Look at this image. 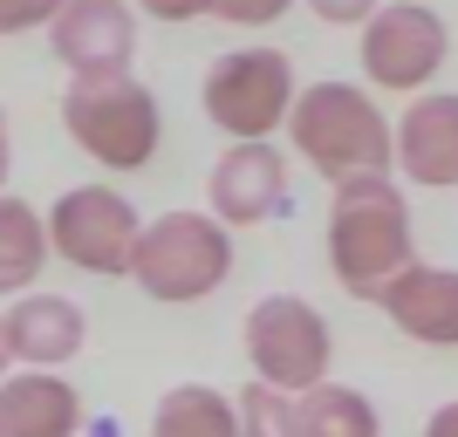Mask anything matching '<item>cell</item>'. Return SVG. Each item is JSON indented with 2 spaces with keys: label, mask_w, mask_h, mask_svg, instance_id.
I'll return each mask as SVG.
<instances>
[{
  "label": "cell",
  "mask_w": 458,
  "mask_h": 437,
  "mask_svg": "<svg viewBox=\"0 0 458 437\" xmlns=\"http://www.w3.org/2000/svg\"><path fill=\"white\" fill-rule=\"evenodd\" d=\"M62 0H0V35H28V28H48Z\"/></svg>",
  "instance_id": "19"
},
{
  "label": "cell",
  "mask_w": 458,
  "mask_h": 437,
  "mask_svg": "<svg viewBox=\"0 0 458 437\" xmlns=\"http://www.w3.org/2000/svg\"><path fill=\"white\" fill-rule=\"evenodd\" d=\"M212 21H233V28H247V21H281V0H247V7H206Z\"/></svg>",
  "instance_id": "20"
},
{
  "label": "cell",
  "mask_w": 458,
  "mask_h": 437,
  "mask_svg": "<svg viewBox=\"0 0 458 437\" xmlns=\"http://www.w3.org/2000/svg\"><path fill=\"white\" fill-rule=\"evenodd\" d=\"M48 266V232H41V212L28 198H7L0 191V294L21 301L35 294V273Z\"/></svg>",
  "instance_id": "15"
},
{
  "label": "cell",
  "mask_w": 458,
  "mask_h": 437,
  "mask_svg": "<svg viewBox=\"0 0 458 437\" xmlns=\"http://www.w3.org/2000/svg\"><path fill=\"white\" fill-rule=\"evenodd\" d=\"M41 232H48V253L69 260L76 273H131L137 253V206L116 185H76L62 191L55 206L41 212Z\"/></svg>",
  "instance_id": "7"
},
{
  "label": "cell",
  "mask_w": 458,
  "mask_h": 437,
  "mask_svg": "<svg viewBox=\"0 0 458 437\" xmlns=\"http://www.w3.org/2000/svg\"><path fill=\"white\" fill-rule=\"evenodd\" d=\"M233 273V232L212 219V212H165L137 232L131 253V281L151 294V301H206L219 294Z\"/></svg>",
  "instance_id": "3"
},
{
  "label": "cell",
  "mask_w": 458,
  "mask_h": 437,
  "mask_svg": "<svg viewBox=\"0 0 458 437\" xmlns=\"http://www.w3.org/2000/svg\"><path fill=\"white\" fill-rule=\"evenodd\" d=\"M424 437H458V403H438L431 424H424Z\"/></svg>",
  "instance_id": "22"
},
{
  "label": "cell",
  "mask_w": 458,
  "mask_h": 437,
  "mask_svg": "<svg viewBox=\"0 0 458 437\" xmlns=\"http://www.w3.org/2000/svg\"><path fill=\"white\" fill-rule=\"evenodd\" d=\"M0 322H7V356L28 362V369H62L89 342V315L69 294H21Z\"/></svg>",
  "instance_id": "12"
},
{
  "label": "cell",
  "mask_w": 458,
  "mask_h": 437,
  "mask_svg": "<svg viewBox=\"0 0 458 437\" xmlns=\"http://www.w3.org/2000/svg\"><path fill=\"white\" fill-rule=\"evenodd\" d=\"M390 164L424 191L458 185V96L452 89L418 96L403 110V123L390 130Z\"/></svg>",
  "instance_id": "11"
},
{
  "label": "cell",
  "mask_w": 458,
  "mask_h": 437,
  "mask_svg": "<svg viewBox=\"0 0 458 437\" xmlns=\"http://www.w3.org/2000/svg\"><path fill=\"white\" fill-rule=\"evenodd\" d=\"M328 322L322 307H308L301 294H267V301H253L247 315V362L253 376L281 390V397H308L315 382H328Z\"/></svg>",
  "instance_id": "6"
},
{
  "label": "cell",
  "mask_w": 458,
  "mask_h": 437,
  "mask_svg": "<svg viewBox=\"0 0 458 437\" xmlns=\"http://www.w3.org/2000/svg\"><path fill=\"white\" fill-rule=\"evenodd\" d=\"M0 191H7V110H0Z\"/></svg>",
  "instance_id": "23"
},
{
  "label": "cell",
  "mask_w": 458,
  "mask_h": 437,
  "mask_svg": "<svg viewBox=\"0 0 458 437\" xmlns=\"http://www.w3.org/2000/svg\"><path fill=\"white\" fill-rule=\"evenodd\" d=\"M7 362H14V356H7V322H0V376H7Z\"/></svg>",
  "instance_id": "24"
},
{
  "label": "cell",
  "mask_w": 458,
  "mask_h": 437,
  "mask_svg": "<svg viewBox=\"0 0 458 437\" xmlns=\"http://www.w3.org/2000/svg\"><path fill=\"white\" fill-rule=\"evenodd\" d=\"M233 424H240V437H301L294 397H281V390H267V382H247V390H240Z\"/></svg>",
  "instance_id": "18"
},
{
  "label": "cell",
  "mask_w": 458,
  "mask_h": 437,
  "mask_svg": "<svg viewBox=\"0 0 458 437\" xmlns=\"http://www.w3.org/2000/svg\"><path fill=\"white\" fill-rule=\"evenodd\" d=\"M151 437H240L233 397H219L206 382H178V390H165V403H157Z\"/></svg>",
  "instance_id": "17"
},
{
  "label": "cell",
  "mask_w": 458,
  "mask_h": 437,
  "mask_svg": "<svg viewBox=\"0 0 458 437\" xmlns=\"http://www.w3.org/2000/svg\"><path fill=\"white\" fill-rule=\"evenodd\" d=\"M48 48L69 69V82H103V76H131V48H137V21L123 0H62L48 21Z\"/></svg>",
  "instance_id": "9"
},
{
  "label": "cell",
  "mask_w": 458,
  "mask_h": 437,
  "mask_svg": "<svg viewBox=\"0 0 458 437\" xmlns=\"http://www.w3.org/2000/svg\"><path fill=\"white\" fill-rule=\"evenodd\" d=\"M287 137H294L301 164L322 172L328 185L390 178V123L356 82H308L287 110Z\"/></svg>",
  "instance_id": "2"
},
{
  "label": "cell",
  "mask_w": 458,
  "mask_h": 437,
  "mask_svg": "<svg viewBox=\"0 0 458 437\" xmlns=\"http://www.w3.org/2000/svg\"><path fill=\"white\" fill-rule=\"evenodd\" d=\"M82 431V397L76 382L28 369V376H0V437H76Z\"/></svg>",
  "instance_id": "14"
},
{
  "label": "cell",
  "mask_w": 458,
  "mask_h": 437,
  "mask_svg": "<svg viewBox=\"0 0 458 437\" xmlns=\"http://www.w3.org/2000/svg\"><path fill=\"white\" fill-rule=\"evenodd\" d=\"M445 55H452V35L418 0H390L363 21V76L377 89H397V96L424 89L445 69Z\"/></svg>",
  "instance_id": "8"
},
{
  "label": "cell",
  "mask_w": 458,
  "mask_h": 437,
  "mask_svg": "<svg viewBox=\"0 0 458 437\" xmlns=\"http://www.w3.org/2000/svg\"><path fill=\"white\" fill-rule=\"evenodd\" d=\"M206 116L233 144H267L294 110V62L281 48H226L206 69Z\"/></svg>",
  "instance_id": "5"
},
{
  "label": "cell",
  "mask_w": 458,
  "mask_h": 437,
  "mask_svg": "<svg viewBox=\"0 0 458 437\" xmlns=\"http://www.w3.org/2000/svg\"><path fill=\"white\" fill-rule=\"evenodd\" d=\"M62 130L76 137L82 157H96L103 172H144L157 157L165 116H157V96L137 76H103V82H69Z\"/></svg>",
  "instance_id": "4"
},
{
  "label": "cell",
  "mask_w": 458,
  "mask_h": 437,
  "mask_svg": "<svg viewBox=\"0 0 458 437\" xmlns=\"http://www.w3.org/2000/svg\"><path fill=\"white\" fill-rule=\"evenodd\" d=\"M328 266L343 294L377 301L403 266H418V240H411V206L390 178H349L335 185L328 206Z\"/></svg>",
  "instance_id": "1"
},
{
  "label": "cell",
  "mask_w": 458,
  "mask_h": 437,
  "mask_svg": "<svg viewBox=\"0 0 458 437\" xmlns=\"http://www.w3.org/2000/svg\"><path fill=\"white\" fill-rule=\"evenodd\" d=\"M377 307L424 349H458V273L452 266H403L377 294Z\"/></svg>",
  "instance_id": "13"
},
{
  "label": "cell",
  "mask_w": 458,
  "mask_h": 437,
  "mask_svg": "<svg viewBox=\"0 0 458 437\" xmlns=\"http://www.w3.org/2000/svg\"><path fill=\"white\" fill-rule=\"evenodd\" d=\"M294 417H301V437H383L377 403L343 382H315L308 397H294Z\"/></svg>",
  "instance_id": "16"
},
{
  "label": "cell",
  "mask_w": 458,
  "mask_h": 437,
  "mask_svg": "<svg viewBox=\"0 0 458 437\" xmlns=\"http://www.w3.org/2000/svg\"><path fill=\"white\" fill-rule=\"evenodd\" d=\"M212 219L219 226H267V219H281L287 206V157L274 151V144H226V157L212 164Z\"/></svg>",
  "instance_id": "10"
},
{
  "label": "cell",
  "mask_w": 458,
  "mask_h": 437,
  "mask_svg": "<svg viewBox=\"0 0 458 437\" xmlns=\"http://www.w3.org/2000/svg\"><path fill=\"white\" fill-rule=\"evenodd\" d=\"M315 14L322 21H369L377 7H369V0H315Z\"/></svg>",
  "instance_id": "21"
}]
</instances>
